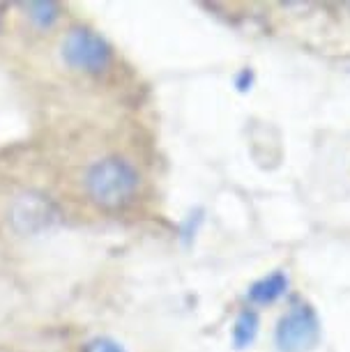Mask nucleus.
<instances>
[{
    "mask_svg": "<svg viewBox=\"0 0 350 352\" xmlns=\"http://www.w3.org/2000/svg\"><path fill=\"white\" fill-rule=\"evenodd\" d=\"M81 189L95 208L104 212H120L136 201L138 189H141V175L127 159L109 155L85 166Z\"/></svg>",
    "mask_w": 350,
    "mask_h": 352,
    "instance_id": "obj_1",
    "label": "nucleus"
},
{
    "mask_svg": "<svg viewBox=\"0 0 350 352\" xmlns=\"http://www.w3.org/2000/svg\"><path fill=\"white\" fill-rule=\"evenodd\" d=\"M61 60L65 67L83 76H104L113 67V46L88 25H72L61 39Z\"/></svg>",
    "mask_w": 350,
    "mask_h": 352,
    "instance_id": "obj_2",
    "label": "nucleus"
},
{
    "mask_svg": "<svg viewBox=\"0 0 350 352\" xmlns=\"http://www.w3.org/2000/svg\"><path fill=\"white\" fill-rule=\"evenodd\" d=\"M274 341L279 352H309L320 341V320L309 304H295L276 322Z\"/></svg>",
    "mask_w": 350,
    "mask_h": 352,
    "instance_id": "obj_3",
    "label": "nucleus"
},
{
    "mask_svg": "<svg viewBox=\"0 0 350 352\" xmlns=\"http://www.w3.org/2000/svg\"><path fill=\"white\" fill-rule=\"evenodd\" d=\"M56 205L46 196L35 194V191L17 196V201L10 208V221L21 235H37L42 230H49L56 223Z\"/></svg>",
    "mask_w": 350,
    "mask_h": 352,
    "instance_id": "obj_4",
    "label": "nucleus"
},
{
    "mask_svg": "<svg viewBox=\"0 0 350 352\" xmlns=\"http://www.w3.org/2000/svg\"><path fill=\"white\" fill-rule=\"evenodd\" d=\"M288 290V276L281 270L272 272V274L259 278L247 292V300L252 304H272L276 302L283 292Z\"/></svg>",
    "mask_w": 350,
    "mask_h": 352,
    "instance_id": "obj_5",
    "label": "nucleus"
},
{
    "mask_svg": "<svg viewBox=\"0 0 350 352\" xmlns=\"http://www.w3.org/2000/svg\"><path fill=\"white\" fill-rule=\"evenodd\" d=\"M25 16L30 19V23L35 25L39 30H49L54 28L58 23V19H61V5L56 3H30L25 5Z\"/></svg>",
    "mask_w": 350,
    "mask_h": 352,
    "instance_id": "obj_6",
    "label": "nucleus"
},
{
    "mask_svg": "<svg viewBox=\"0 0 350 352\" xmlns=\"http://www.w3.org/2000/svg\"><path fill=\"white\" fill-rule=\"evenodd\" d=\"M256 334H259V316H256V311H242L233 327V343L237 348H247V345L254 343Z\"/></svg>",
    "mask_w": 350,
    "mask_h": 352,
    "instance_id": "obj_7",
    "label": "nucleus"
},
{
    "mask_svg": "<svg viewBox=\"0 0 350 352\" xmlns=\"http://www.w3.org/2000/svg\"><path fill=\"white\" fill-rule=\"evenodd\" d=\"M81 352H127V350L109 336H95L83 345Z\"/></svg>",
    "mask_w": 350,
    "mask_h": 352,
    "instance_id": "obj_8",
    "label": "nucleus"
},
{
    "mask_svg": "<svg viewBox=\"0 0 350 352\" xmlns=\"http://www.w3.org/2000/svg\"><path fill=\"white\" fill-rule=\"evenodd\" d=\"M0 352H3V350H0Z\"/></svg>",
    "mask_w": 350,
    "mask_h": 352,
    "instance_id": "obj_9",
    "label": "nucleus"
}]
</instances>
